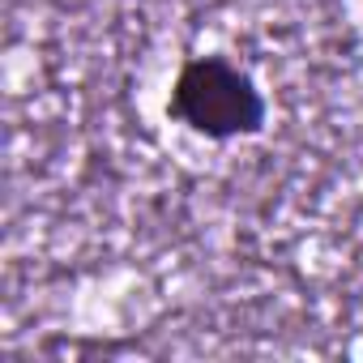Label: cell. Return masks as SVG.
<instances>
[{"instance_id":"cell-1","label":"cell","mask_w":363,"mask_h":363,"mask_svg":"<svg viewBox=\"0 0 363 363\" xmlns=\"http://www.w3.org/2000/svg\"><path fill=\"white\" fill-rule=\"evenodd\" d=\"M171 116L206 137H240L257 133L265 120V99L248 73H240L223 56H197L179 69L171 90Z\"/></svg>"}]
</instances>
